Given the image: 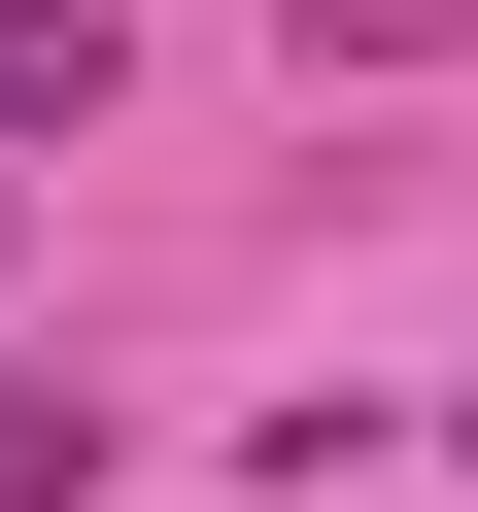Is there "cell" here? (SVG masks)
I'll return each instance as SVG.
<instances>
[{
	"label": "cell",
	"mask_w": 478,
	"mask_h": 512,
	"mask_svg": "<svg viewBox=\"0 0 478 512\" xmlns=\"http://www.w3.org/2000/svg\"><path fill=\"white\" fill-rule=\"evenodd\" d=\"M0 512H103V410L69 376H0Z\"/></svg>",
	"instance_id": "obj_2"
},
{
	"label": "cell",
	"mask_w": 478,
	"mask_h": 512,
	"mask_svg": "<svg viewBox=\"0 0 478 512\" xmlns=\"http://www.w3.org/2000/svg\"><path fill=\"white\" fill-rule=\"evenodd\" d=\"M0 137H103V0H0Z\"/></svg>",
	"instance_id": "obj_1"
},
{
	"label": "cell",
	"mask_w": 478,
	"mask_h": 512,
	"mask_svg": "<svg viewBox=\"0 0 478 512\" xmlns=\"http://www.w3.org/2000/svg\"><path fill=\"white\" fill-rule=\"evenodd\" d=\"M444 444H478V410H444Z\"/></svg>",
	"instance_id": "obj_3"
}]
</instances>
